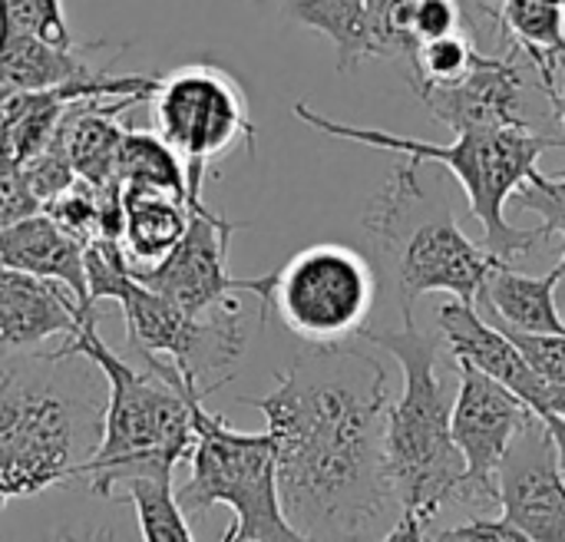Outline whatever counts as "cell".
Instances as JSON below:
<instances>
[{
    "label": "cell",
    "mask_w": 565,
    "mask_h": 542,
    "mask_svg": "<svg viewBox=\"0 0 565 542\" xmlns=\"http://www.w3.org/2000/svg\"><path fill=\"white\" fill-rule=\"evenodd\" d=\"M265 414L275 440L278 497L308 542H377L404 513L384 454L391 374L344 344L295 358L265 397H238Z\"/></svg>",
    "instance_id": "1"
},
{
    "label": "cell",
    "mask_w": 565,
    "mask_h": 542,
    "mask_svg": "<svg viewBox=\"0 0 565 542\" xmlns=\"http://www.w3.org/2000/svg\"><path fill=\"white\" fill-rule=\"evenodd\" d=\"M106 381L79 354L0 361V510L79 480L103 437Z\"/></svg>",
    "instance_id": "2"
},
{
    "label": "cell",
    "mask_w": 565,
    "mask_h": 542,
    "mask_svg": "<svg viewBox=\"0 0 565 542\" xmlns=\"http://www.w3.org/2000/svg\"><path fill=\"white\" fill-rule=\"evenodd\" d=\"M56 351L86 358L106 381L103 437L79 470L86 490L99 500H116V490L132 480L175 487V467L189 460L195 447L192 404L202 394L185 391L182 381H172L139 361H126L106 348L93 311Z\"/></svg>",
    "instance_id": "3"
},
{
    "label": "cell",
    "mask_w": 565,
    "mask_h": 542,
    "mask_svg": "<svg viewBox=\"0 0 565 542\" xmlns=\"http://www.w3.org/2000/svg\"><path fill=\"white\" fill-rule=\"evenodd\" d=\"M89 301H116L126 315V341L139 364L182 381L195 394H212L232 378V368L248 348V321L242 305L189 315L166 295L132 278L116 238H93L83 245Z\"/></svg>",
    "instance_id": "4"
},
{
    "label": "cell",
    "mask_w": 565,
    "mask_h": 542,
    "mask_svg": "<svg viewBox=\"0 0 565 542\" xmlns=\"http://www.w3.org/2000/svg\"><path fill=\"white\" fill-rule=\"evenodd\" d=\"M358 338L384 348L404 371V391L387 411V474L401 510L430 527L457 500L463 480V457L450 434L454 401L437 374V338L420 331L414 318H404L401 331L364 328Z\"/></svg>",
    "instance_id": "5"
},
{
    "label": "cell",
    "mask_w": 565,
    "mask_h": 542,
    "mask_svg": "<svg viewBox=\"0 0 565 542\" xmlns=\"http://www.w3.org/2000/svg\"><path fill=\"white\" fill-rule=\"evenodd\" d=\"M295 116L308 123L311 129L334 136V139H351L364 142L374 149L401 152L417 162H440L447 166L457 182L467 192L470 215L483 225V248L497 255L500 262H513L516 255H530L540 245L550 242L546 229H516L507 222V202L510 195L530 179L536 169V159L546 149H559L565 139H546L526 129H483V132H460L450 146H437L427 139L414 136H394L384 129H364L351 123H338L331 116L315 113L308 103L295 106Z\"/></svg>",
    "instance_id": "6"
},
{
    "label": "cell",
    "mask_w": 565,
    "mask_h": 542,
    "mask_svg": "<svg viewBox=\"0 0 565 542\" xmlns=\"http://www.w3.org/2000/svg\"><path fill=\"white\" fill-rule=\"evenodd\" d=\"M195 447L189 454V480L175 483V503L185 517L212 507H232V533L255 542H308L285 517L278 497L275 440L268 431H235L222 414H209L202 397L192 404Z\"/></svg>",
    "instance_id": "7"
},
{
    "label": "cell",
    "mask_w": 565,
    "mask_h": 542,
    "mask_svg": "<svg viewBox=\"0 0 565 542\" xmlns=\"http://www.w3.org/2000/svg\"><path fill=\"white\" fill-rule=\"evenodd\" d=\"M146 103L152 132L182 159L189 182H205V172L238 142L255 152L248 96L232 73L209 60H192L156 76Z\"/></svg>",
    "instance_id": "8"
},
{
    "label": "cell",
    "mask_w": 565,
    "mask_h": 542,
    "mask_svg": "<svg viewBox=\"0 0 565 542\" xmlns=\"http://www.w3.org/2000/svg\"><path fill=\"white\" fill-rule=\"evenodd\" d=\"M271 275L268 308L305 344H344L367 328L377 272L358 248L321 242L301 248Z\"/></svg>",
    "instance_id": "9"
},
{
    "label": "cell",
    "mask_w": 565,
    "mask_h": 542,
    "mask_svg": "<svg viewBox=\"0 0 565 542\" xmlns=\"http://www.w3.org/2000/svg\"><path fill=\"white\" fill-rule=\"evenodd\" d=\"M364 225L381 238V245L394 258L404 318H414V301L430 291H447L457 301L477 308L487 275L500 262L483 245L463 235L450 209H444L440 215L417 219L411 225L401 212L374 202Z\"/></svg>",
    "instance_id": "10"
},
{
    "label": "cell",
    "mask_w": 565,
    "mask_h": 542,
    "mask_svg": "<svg viewBox=\"0 0 565 542\" xmlns=\"http://www.w3.org/2000/svg\"><path fill=\"white\" fill-rule=\"evenodd\" d=\"M189 202V225L179 245L149 272H139L146 288L166 295L189 315H209L215 308L238 305L235 295H255L262 301V315L268 311L271 295V272L262 278H235L228 272V245L232 235L242 229V222H232L218 212H212L202 202V192L185 195Z\"/></svg>",
    "instance_id": "11"
},
{
    "label": "cell",
    "mask_w": 565,
    "mask_h": 542,
    "mask_svg": "<svg viewBox=\"0 0 565 542\" xmlns=\"http://www.w3.org/2000/svg\"><path fill=\"white\" fill-rule=\"evenodd\" d=\"M457 374L460 391L450 407V434L463 457V480L454 503L483 510L497 503V470L513 437L536 414L480 368L457 361Z\"/></svg>",
    "instance_id": "12"
},
{
    "label": "cell",
    "mask_w": 565,
    "mask_h": 542,
    "mask_svg": "<svg viewBox=\"0 0 565 542\" xmlns=\"http://www.w3.org/2000/svg\"><path fill=\"white\" fill-rule=\"evenodd\" d=\"M497 507L503 520L533 542H565V474L553 434L530 421L497 470Z\"/></svg>",
    "instance_id": "13"
},
{
    "label": "cell",
    "mask_w": 565,
    "mask_h": 542,
    "mask_svg": "<svg viewBox=\"0 0 565 542\" xmlns=\"http://www.w3.org/2000/svg\"><path fill=\"white\" fill-rule=\"evenodd\" d=\"M437 325H440L444 341L454 351V361H467V364L480 368L483 374H490L493 381H500L507 391H513L536 414V421L546 424V431L556 440L559 464H563L565 474V421H559L550 411V404H546L550 384L533 371V364L523 358V351L497 325H490L473 305H463L457 298L440 305Z\"/></svg>",
    "instance_id": "14"
},
{
    "label": "cell",
    "mask_w": 565,
    "mask_h": 542,
    "mask_svg": "<svg viewBox=\"0 0 565 542\" xmlns=\"http://www.w3.org/2000/svg\"><path fill=\"white\" fill-rule=\"evenodd\" d=\"M430 116L460 132L483 129H526L530 123L520 116V89L523 73L507 56L477 53L473 66L440 86H414Z\"/></svg>",
    "instance_id": "15"
},
{
    "label": "cell",
    "mask_w": 565,
    "mask_h": 542,
    "mask_svg": "<svg viewBox=\"0 0 565 542\" xmlns=\"http://www.w3.org/2000/svg\"><path fill=\"white\" fill-rule=\"evenodd\" d=\"M93 311V308H89ZM79 301L50 278L17 268H0V351H36L50 338H73L89 315Z\"/></svg>",
    "instance_id": "16"
},
{
    "label": "cell",
    "mask_w": 565,
    "mask_h": 542,
    "mask_svg": "<svg viewBox=\"0 0 565 542\" xmlns=\"http://www.w3.org/2000/svg\"><path fill=\"white\" fill-rule=\"evenodd\" d=\"M0 268H17L36 278L60 281L79 301V308H93L83 265V242L60 229L43 209L0 232Z\"/></svg>",
    "instance_id": "17"
},
{
    "label": "cell",
    "mask_w": 565,
    "mask_h": 542,
    "mask_svg": "<svg viewBox=\"0 0 565 542\" xmlns=\"http://www.w3.org/2000/svg\"><path fill=\"white\" fill-rule=\"evenodd\" d=\"M139 103L129 96L119 99H76L63 113L56 126V139L76 172V179L93 189H119L116 185V152L126 129L116 123L122 106Z\"/></svg>",
    "instance_id": "18"
},
{
    "label": "cell",
    "mask_w": 565,
    "mask_h": 542,
    "mask_svg": "<svg viewBox=\"0 0 565 542\" xmlns=\"http://www.w3.org/2000/svg\"><path fill=\"white\" fill-rule=\"evenodd\" d=\"M103 43H76V46H56L30 30L13 26L7 17H0V86L20 89V93H40L56 89L66 83L93 79L99 76L86 53Z\"/></svg>",
    "instance_id": "19"
},
{
    "label": "cell",
    "mask_w": 565,
    "mask_h": 542,
    "mask_svg": "<svg viewBox=\"0 0 565 542\" xmlns=\"http://www.w3.org/2000/svg\"><path fill=\"white\" fill-rule=\"evenodd\" d=\"M559 272L523 275L510 262H497L477 298V311L490 325H507L523 334H565V321L556 305Z\"/></svg>",
    "instance_id": "20"
},
{
    "label": "cell",
    "mask_w": 565,
    "mask_h": 542,
    "mask_svg": "<svg viewBox=\"0 0 565 542\" xmlns=\"http://www.w3.org/2000/svg\"><path fill=\"white\" fill-rule=\"evenodd\" d=\"M119 248L132 275L156 268L189 225V202L159 189H119Z\"/></svg>",
    "instance_id": "21"
},
{
    "label": "cell",
    "mask_w": 565,
    "mask_h": 542,
    "mask_svg": "<svg viewBox=\"0 0 565 542\" xmlns=\"http://www.w3.org/2000/svg\"><path fill=\"white\" fill-rule=\"evenodd\" d=\"M281 13L324 33L338 50V70H354L364 60H381L367 0H278Z\"/></svg>",
    "instance_id": "22"
},
{
    "label": "cell",
    "mask_w": 565,
    "mask_h": 542,
    "mask_svg": "<svg viewBox=\"0 0 565 542\" xmlns=\"http://www.w3.org/2000/svg\"><path fill=\"white\" fill-rule=\"evenodd\" d=\"M500 26L536 63L543 89H556V63H565V7L546 0H500Z\"/></svg>",
    "instance_id": "23"
},
{
    "label": "cell",
    "mask_w": 565,
    "mask_h": 542,
    "mask_svg": "<svg viewBox=\"0 0 565 542\" xmlns=\"http://www.w3.org/2000/svg\"><path fill=\"white\" fill-rule=\"evenodd\" d=\"M116 185L119 189H159L169 195H189V176L182 159L156 136L126 129L116 152Z\"/></svg>",
    "instance_id": "24"
},
{
    "label": "cell",
    "mask_w": 565,
    "mask_h": 542,
    "mask_svg": "<svg viewBox=\"0 0 565 542\" xmlns=\"http://www.w3.org/2000/svg\"><path fill=\"white\" fill-rule=\"evenodd\" d=\"M119 503H132L142 542H195L185 527V513L175 503L172 483L132 480Z\"/></svg>",
    "instance_id": "25"
},
{
    "label": "cell",
    "mask_w": 565,
    "mask_h": 542,
    "mask_svg": "<svg viewBox=\"0 0 565 542\" xmlns=\"http://www.w3.org/2000/svg\"><path fill=\"white\" fill-rule=\"evenodd\" d=\"M477 46L470 43V36L447 33L437 40H427L414 50L411 56V70H414V86H440V83H454L460 79L473 60H477Z\"/></svg>",
    "instance_id": "26"
},
{
    "label": "cell",
    "mask_w": 565,
    "mask_h": 542,
    "mask_svg": "<svg viewBox=\"0 0 565 542\" xmlns=\"http://www.w3.org/2000/svg\"><path fill=\"white\" fill-rule=\"evenodd\" d=\"M0 17L56 46H76V36L66 23L63 0H0Z\"/></svg>",
    "instance_id": "27"
},
{
    "label": "cell",
    "mask_w": 565,
    "mask_h": 542,
    "mask_svg": "<svg viewBox=\"0 0 565 542\" xmlns=\"http://www.w3.org/2000/svg\"><path fill=\"white\" fill-rule=\"evenodd\" d=\"M510 202L516 209H530V212L543 215V229L550 238L565 229V176L550 179L540 169H533L530 179L510 195Z\"/></svg>",
    "instance_id": "28"
},
{
    "label": "cell",
    "mask_w": 565,
    "mask_h": 542,
    "mask_svg": "<svg viewBox=\"0 0 565 542\" xmlns=\"http://www.w3.org/2000/svg\"><path fill=\"white\" fill-rule=\"evenodd\" d=\"M533 364V371L546 384H565V334H523L507 325H497Z\"/></svg>",
    "instance_id": "29"
},
{
    "label": "cell",
    "mask_w": 565,
    "mask_h": 542,
    "mask_svg": "<svg viewBox=\"0 0 565 542\" xmlns=\"http://www.w3.org/2000/svg\"><path fill=\"white\" fill-rule=\"evenodd\" d=\"M40 199L33 195L30 182H26V172L23 166L0 149V232L33 212H40Z\"/></svg>",
    "instance_id": "30"
},
{
    "label": "cell",
    "mask_w": 565,
    "mask_h": 542,
    "mask_svg": "<svg viewBox=\"0 0 565 542\" xmlns=\"http://www.w3.org/2000/svg\"><path fill=\"white\" fill-rule=\"evenodd\" d=\"M427 542H533L523 530H516L507 520H470L460 527L437 530L434 523L427 527Z\"/></svg>",
    "instance_id": "31"
},
{
    "label": "cell",
    "mask_w": 565,
    "mask_h": 542,
    "mask_svg": "<svg viewBox=\"0 0 565 542\" xmlns=\"http://www.w3.org/2000/svg\"><path fill=\"white\" fill-rule=\"evenodd\" d=\"M377 542H427V523H420L414 513H401L397 523Z\"/></svg>",
    "instance_id": "32"
},
{
    "label": "cell",
    "mask_w": 565,
    "mask_h": 542,
    "mask_svg": "<svg viewBox=\"0 0 565 542\" xmlns=\"http://www.w3.org/2000/svg\"><path fill=\"white\" fill-rule=\"evenodd\" d=\"M113 530H86V533H70V530H56L50 542H113Z\"/></svg>",
    "instance_id": "33"
},
{
    "label": "cell",
    "mask_w": 565,
    "mask_h": 542,
    "mask_svg": "<svg viewBox=\"0 0 565 542\" xmlns=\"http://www.w3.org/2000/svg\"><path fill=\"white\" fill-rule=\"evenodd\" d=\"M546 404H550V411H553L559 421H565V384H550Z\"/></svg>",
    "instance_id": "34"
},
{
    "label": "cell",
    "mask_w": 565,
    "mask_h": 542,
    "mask_svg": "<svg viewBox=\"0 0 565 542\" xmlns=\"http://www.w3.org/2000/svg\"><path fill=\"white\" fill-rule=\"evenodd\" d=\"M563 70H565V63H563ZM546 96L553 99V109H556V116H559V123H563V129H565V86L563 89H559V86H556V89H550Z\"/></svg>",
    "instance_id": "35"
},
{
    "label": "cell",
    "mask_w": 565,
    "mask_h": 542,
    "mask_svg": "<svg viewBox=\"0 0 565 542\" xmlns=\"http://www.w3.org/2000/svg\"><path fill=\"white\" fill-rule=\"evenodd\" d=\"M218 542H255V540H245V536H238V533H232V530H225V536Z\"/></svg>",
    "instance_id": "36"
},
{
    "label": "cell",
    "mask_w": 565,
    "mask_h": 542,
    "mask_svg": "<svg viewBox=\"0 0 565 542\" xmlns=\"http://www.w3.org/2000/svg\"><path fill=\"white\" fill-rule=\"evenodd\" d=\"M563 235H565V229H563ZM556 272H559V278H563V281H565V255H563V262L556 265Z\"/></svg>",
    "instance_id": "37"
},
{
    "label": "cell",
    "mask_w": 565,
    "mask_h": 542,
    "mask_svg": "<svg viewBox=\"0 0 565 542\" xmlns=\"http://www.w3.org/2000/svg\"><path fill=\"white\" fill-rule=\"evenodd\" d=\"M546 3H556V7H565V0H546Z\"/></svg>",
    "instance_id": "38"
}]
</instances>
